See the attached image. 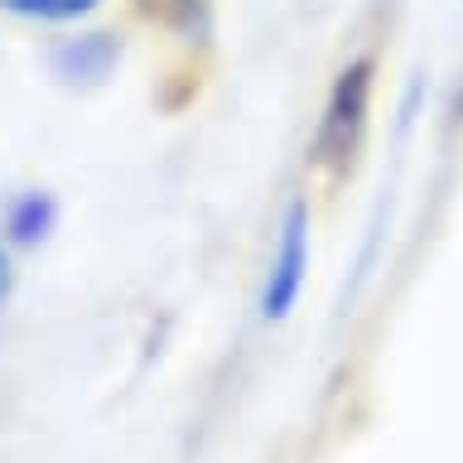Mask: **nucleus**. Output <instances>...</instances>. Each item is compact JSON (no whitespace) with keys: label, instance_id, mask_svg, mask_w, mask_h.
I'll list each match as a JSON object with an SVG mask.
<instances>
[{"label":"nucleus","instance_id":"20e7f679","mask_svg":"<svg viewBox=\"0 0 463 463\" xmlns=\"http://www.w3.org/2000/svg\"><path fill=\"white\" fill-rule=\"evenodd\" d=\"M116 53H121V43L111 34H78L53 49V72L63 82H101L116 68Z\"/></svg>","mask_w":463,"mask_h":463},{"label":"nucleus","instance_id":"f03ea898","mask_svg":"<svg viewBox=\"0 0 463 463\" xmlns=\"http://www.w3.org/2000/svg\"><path fill=\"white\" fill-rule=\"evenodd\" d=\"M309 280V203L295 198L275 227V246H270V266L260 280V318L280 324L295 314V304Z\"/></svg>","mask_w":463,"mask_h":463},{"label":"nucleus","instance_id":"f257e3e1","mask_svg":"<svg viewBox=\"0 0 463 463\" xmlns=\"http://www.w3.org/2000/svg\"><path fill=\"white\" fill-rule=\"evenodd\" d=\"M372 97H376V53H357L333 72V87L324 97V116H318L309 159L318 174L343 179L357 165V150L372 126Z\"/></svg>","mask_w":463,"mask_h":463},{"label":"nucleus","instance_id":"423d86ee","mask_svg":"<svg viewBox=\"0 0 463 463\" xmlns=\"http://www.w3.org/2000/svg\"><path fill=\"white\" fill-rule=\"evenodd\" d=\"M10 295H14V256H10V246L0 241V309L10 304Z\"/></svg>","mask_w":463,"mask_h":463},{"label":"nucleus","instance_id":"7ed1b4c3","mask_svg":"<svg viewBox=\"0 0 463 463\" xmlns=\"http://www.w3.org/2000/svg\"><path fill=\"white\" fill-rule=\"evenodd\" d=\"M53 227H58V203H53V194H43V188H24V194H14L5 203V213H0V232H5L10 251L43 246L53 237Z\"/></svg>","mask_w":463,"mask_h":463},{"label":"nucleus","instance_id":"39448f33","mask_svg":"<svg viewBox=\"0 0 463 463\" xmlns=\"http://www.w3.org/2000/svg\"><path fill=\"white\" fill-rule=\"evenodd\" d=\"M0 10L14 20H39V24H72L101 10V0H0Z\"/></svg>","mask_w":463,"mask_h":463}]
</instances>
